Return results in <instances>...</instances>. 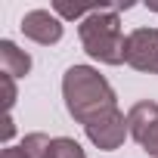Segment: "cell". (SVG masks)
Instances as JSON below:
<instances>
[{
  "label": "cell",
  "mask_w": 158,
  "mask_h": 158,
  "mask_svg": "<svg viewBox=\"0 0 158 158\" xmlns=\"http://www.w3.org/2000/svg\"><path fill=\"white\" fill-rule=\"evenodd\" d=\"M62 96H65L68 115L84 127L93 146H99L102 152H112L124 143L127 118L118 109L115 90L96 68L71 65L62 74Z\"/></svg>",
  "instance_id": "cell-1"
},
{
  "label": "cell",
  "mask_w": 158,
  "mask_h": 158,
  "mask_svg": "<svg viewBox=\"0 0 158 158\" xmlns=\"http://www.w3.org/2000/svg\"><path fill=\"white\" fill-rule=\"evenodd\" d=\"M130 6V3H127ZM127 6H112L106 3L102 10H96L93 16H87L81 22V28H77V34H81V44L84 50L106 62V65H121L124 62V34H121V19H118V10H127Z\"/></svg>",
  "instance_id": "cell-2"
},
{
  "label": "cell",
  "mask_w": 158,
  "mask_h": 158,
  "mask_svg": "<svg viewBox=\"0 0 158 158\" xmlns=\"http://www.w3.org/2000/svg\"><path fill=\"white\" fill-rule=\"evenodd\" d=\"M124 62L136 71L158 74V28H133L124 40Z\"/></svg>",
  "instance_id": "cell-3"
},
{
  "label": "cell",
  "mask_w": 158,
  "mask_h": 158,
  "mask_svg": "<svg viewBox=\"0 0 158 158\" xmlns=\"http://www.w3.org/2000/svg\"><path fill=\"white\" fill-rule=\"evenodd\" d=\"M127 133L139 143V149L158 158V102L143 99L127 112Z\"/></svg>",
  "instance_id": "cell-4"
},
{
  "label": "cell",
  "mask_w": 158,
  "mask_h": 158,
  "mask_svg": "<svg viewBox=\"0 0 158 158\" xmlns=\"http://www.w3.org/2000/svg\"><path fill=\"white\" fill-rule=\"evenodd\" d=\"M22 34L34 44H59L62 40V22L50 13V10H31L22 16Z\"/></svg>",
  "instance_id": "cell-5"
},
{
  "label": "cell",
  "mask_w": 158,
  "mask_h": 158,
  "mask_svg": "<svg viewBox=\"0 0 158 158\" xmlns=\"http://www.w3.org/2000/svg\"><path fill=\"white\" fill-rule=\"evenodd\" d=\"M31 71V56L19 50L13 40H0V74L10 77H25Z\"/></svg>",
  "instance_id": "cell-6"
},
{
  "label": "cell",
  "mask_w": 158,
  "mask_h": 158,
  "mask_svg": "<svg viewBox=\"0 0 158 158\" xmlns=\"http://www.w3.org/2000/svg\"><path fill=\"white\" fill-rule=\"evenodd\" d=\"M40 158H87V155H84V149H81V143H77V139L53 136V139H47Z\"/></svg>",
  "instance_id": "cell-7"
},
{
  "label": "cell",
  "mask_w": 158,
  "mask_h": 158,
  "mask_svg": "<svg viewBox=\"0 0 158 158\" xmlns=\"http://www.w3.org/2000/svg\"><path fill=\"white\" fill-rule=\"evenodd\" d=\"M47 139L50 136H44V133H31V136L22 139V146H6L3 152H0V158H40Z\"/></svg>",
  "instance_id": "cell-8"
},
{
  "label": "cell",
  "mask_w": 158,
  "mask_h": 158,
  "mask_svg": "<svg viewBox=\"0 0 158 158\" xmlns=\"http://www.w3.org/2000/svg\"><path fill=\"white\" fill-rule=\"evenodd\" d=\"M106 3H90V6H81V3H65V0H56L53 3V10L62 16V19H87V16H93L96 10H102Z\"/></svg>",
  "instance_id": "cell-9"
},
{
  "label": "cell",
  "mask_w": 158,
  "mask_h": 158,
  "mask_svg": "<svg viewBox=\"0 0 158 158\" xmlns=\"http://www.w3.org/2000/svg\"><path fill=\"white\" fill-rule=\"evenodd\" d=\"M149 10H155V13H158V3H149Z\"/></svg>",
  "instance_id": "cell-10"
}]
</instances>
